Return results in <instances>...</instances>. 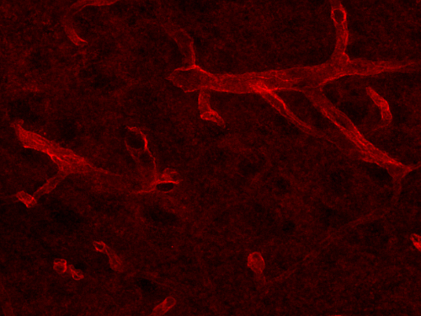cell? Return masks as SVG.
Here are the masks:
<instances>
[{"label": "cell", "instance_id": "1", "mask_svg": "<svg viewBox=\"0 0 421 316\" xmlns=\"http://www.w3.org/2000/svg\"><path fill=\"white\" fill-rule=\"evenodd\" d=\"M368 93L373 99V102H375V104H378L381 111V116L384 122H389L392 118V116H391L390 108L388 107V102L372 89H368Z\"/></svg>", "mask_w": 421, "mask_h": 316}, {"label": "cell", "instance_id": "2", "mask_svg": "<svg viewBox=\"0 0 421 316\" xmlns=\"http://www.w3.org/2000/svg\"><path fill=\"white\" fill-rule=\"evenodd\" d=\"M247 263L248 267L259 276H261L263 273L266 268V263L260 252H254L250 254L248 257Z\"/></svg>", "mask_w": 421, "mask_h": 316}, {"label": "cell", "instance_id": "8", "mask_svg": "<svg viewBox=\"0 0 421 316\" xmlns=\"http://www.w3.org/2000/svg\"><path fill=\"white\" fill-rule=\"evenodd\" d=\"M71 275L73 276V278L75 279V280H80L83 278V273L81 272H79V271L77 270H73L71 271Z\"/></svg>", "mask_w": 421, "mask_h": 316}, {"label": "cell", "instance_id": "3", "mask_svg": "<svg viewBox=\"0 0 421 316\" xmlns=\"http://www.w3.org/2000/svg\"><path fill=\"white\" fill-rule=\"evenodd\" d=\"M66 174L64 171H61L60 173L57 174L56 176H54L50 180V181L47 182V183L43 186V187H41V189H39L38 191H36V193L34 194V196L36 197V196H41L44 194L48 193L50 191H52L55 187H56L57 185H58L60 182H61L64 178H65V176H66Z\"/></svg>", "mask_w": 421, "mask_h": 316}, {"label": "cell", "instance_id": "4", "mask_svg": "<svg viewBox=\"0 0 421 316\" xmlns=\"http://www.w3.org/2000/svg\"><path fill=\"white\" fill-rule=\"evenodd\" d=\"M175 304V299L173 297H168L166 298L165 300L163 301V303L157 306L153 311V315H159V314H163L167 311L169 310L170 308L174 307Z\"/></svg>", "mask_w": 421, "mask_h": 316}, {"label": "cell", "instance_id": "10", "mask_svg": "<svg viewBox=\"0 0 421 316\" xmlns=\"http://www.w3.org/2000/svg\"><path fill=\"white\" fill-rule=\"evenodd\" d=\"M415 1L417 3H418V2H420L421 0H415Z\"/></svg>", "mask_w": 421, "mask_h": 316}, {"label": "cell", "instance_id": "7", "mask_svg": "<svg viewBox=\"0 0 421 316\" xmlns=\"http://www.w3.org/2000/svg\"><path fill=\"white\" fill-rule=\"evenodd\" d=\"M65 263L66 262L63 260H59L56 261L55 264H54L55 270L57 271L58 273H64V272H66L67 266Z\"/></svg>", "mask_w": 421, "mask_h": 316}, {"label": "cell", "instance_id": "5", "mask_svg": "<svg viewBox=\"0 0 421 316\" xmlns=\"http://www.w3.org/2000/svg\"><path fill=\"white\" fill-rule=\"evenodd\" d=\"M118 0H82L79 3L74 5V7L83 8L85 6H108L115 3Z\"/></svg>", "mask_w": 421, "mask_h": 316}, {"label": "cell", "instance_id": "9", "mask_svg": "<svg viewBox=\"0 0 421 316\" xmlns=\"http://www.w3.org/2000/svg\"><path fill=\"white\" fill-rule=\"evenodd\" d=\"M95 245V249L98 250V251H101V252H104L105 250V248H106V245L104 243H97L95 242L94 244Z\"/></svg>", "mask_w": 421, "mask_h": 316}, {"label": "cell", "instance_id": "6", "mask_svg": "<svg viewBox=\"0 0 421 316\" xmlns=\"http://www.w3.org/2000/svg\"><path fill=\"white\" fill-rule=\"evenodd\" d=\"M18 198L21 201H23L24 203L26 204L28 207L35 206L36 204V199L35 196H31L28 194L25 193V192H21L18 194Z\"/></svg>", "mask_w": 421, "mask_h": 316}]
</instances>
